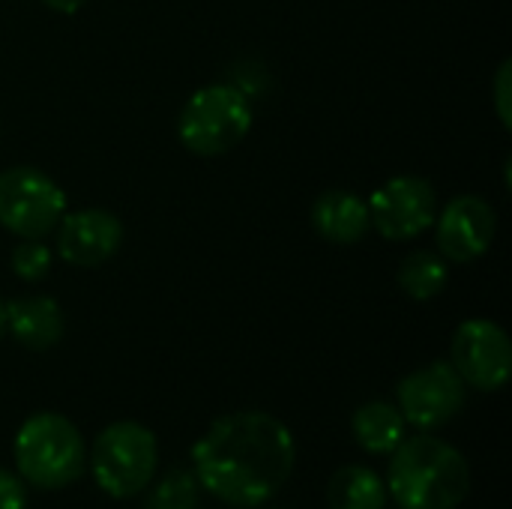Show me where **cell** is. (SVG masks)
<instances>
[{
  "label": "cell",
  "mask_w": 512,
  "mask_h": 509,
  "mask_svg": "<svg viewBox=\"0 0 512 509\" xmlns=\"http://www.w3.org/2000/svg\"><path fill=\"white\" fill-rule=\"evenodd\" d=\"M195 480L237 509L267 504L291 477L297 444L291 429L264 411H237L210 423L192 447Z\"/></svg>",
  "instance_id": "cell-1"
},
{
  "label": "cell",
  "mask_w": 512,
  "mask_h": 509,
  "mask_svg": "<svg viewBox=\"0 0 512 509\" xmlns=\"http://www.w3.org/2000/svg\"><path fill=\"white\" fill-rule=\"evenodd\" d=\"M387 495L399 509H456L471 495V465L429 432L402 438L390 453Z\"/></svg>",
  "instance_id": "cell-2"
},
{
  "label": "cell",
  "mask_w": 512,
  "mask_h": 509,
  "mask_svg": "<svg viewBox=\"0 0 512 509\" xmlns=\"http://www.w3.org/2000/svg\"><path fill=\"white\" fill-rule=\"evenodd\" d=\"M12 456L18 477L39 492L72 486L87 462L78 426L54 411H39L21 423V429L15 432Z\"/></svg>",
  "instance_id": "cell-3"
},
{
  "label": "cell",
  "mask_w": 512,
  "mask_h": 509,
  "mask_svg": "<svg viewBox=\"0 0 512 509\" xmlns=\"http://www.w3.org/2000/svg\"><path fill=\"white\" fill-rule=\"evenodd\" d=\"M156 465V435L135 420H117L105 426L90 447V474L114 501L141 495L153 483Z\"/></svg>",
  "instance_id": "cell-4"
},
{
  "label": "cell",
  "mask_w": 512,
  "mask_h": 509,
  "mask_svg": "<svg viewBox=\"0 0 512 509\" xmlns=\"http://www.w3.org/2000/svg\"><path fill=\"white\" fill-rule=\"evenodd\" d=\"M252 129V105L243 90L231 84H207L195 90L180 117L177 135L195 156H225Z\"/></svg>",
  "instance_id": "cell-5"
},
{
  "label": "cell",
  "mask_w": 512,
  "mask_h": 509,
  "mask_svg": "<svg viewBox=\"0 0 512 509\" xmlns=\"http://www.w3.org/2000/svg\"><path fill=\"white\" fill-rule=\"evenodd\" d=\"M66 213L63 189L39 168L15 165L0 171V228L18 240L48 237Z\"/></svg>",
  "instance_id": "cell-6"
},
{
  "label": "cell",
  "mask_w": 512,
  "mask_h": 509,
  "mask_svg": "<svg viewBox=\"0 0 512 509\" xmlns=\"http://www.w3.org/2000/svg\"><path fill=\"white\" fill-rule=\"evenodd\" d=\"M369 204V222L372 228L393 243L414 240L426 228L435 225L438 216V195L435 186L426 177L402 174L387 180L375 189Z\"/></svg>",
  "instance_id": "cell-7"
},
{
  "label": "cell",
  "mask_w": 512,
  "mask_h": 509,
  "mask_svg": "<svg viewBox=\"0 0 512 509\" xmlns=\"http://www.w3.org/2000/svg\"><path fill=\"white\" fill-rule=\"evenodd\" d=\"M450 366L459 372L465 387L495 393L510 381L512 345L507 330L486 318L459 324L450 345Z\"/></svg>",
  "instance_id": "cell-8"
},
{
  "label": "cell",
  "mask_w": 512,
  "mask_h": 509,
  "mask_svg": "<svg viewBox=\"0 0 512 509\" xmlns=\"http://www.w3.org/2000/svg\"><path fill=\"white\" fill-rule=\"evenodd\" d=\"M396 402L405 423L435 432L465 408V381L450 363H429L399 381Z\"/></svg>",
  "instance_id": "cell-9"
},
{
  "label": "cell",
  "mask_w": 512,
  "mask_h": 509,
  "mask_svg": "<svg viewBox=\"0 0 512 509\" xmlns=\"http://www.w3.org/2000/svg\"><path fill=\"white\" fill-rule=\"evenodd\" d=\"M435 225L438 249L453 264H468L486 255L498 231L495 210L480 195H456L441 216H435Z\"/></svg>",
  "instance_id": "cell-10"
},
{
  "label": "cell",
  "mask_w": 512,
  "mask_h": 509,
  "mask_svg": "<svg viewBox=\"0 0 512 509\" xmlns=\"http://www.w3.org/2000/svg\"><path fill=\"white\" fill-rule=\"evenodd\" d=\"M57 255L72 267H99L123 243V222L111 210L87 207L63 213L57 222Z\"/></svg>",
  "instance_id": "cell-11"
},
{
  "label": "cell",
  "mask_w": 512,
  "mask_h": 509,
  "mask_svg": "<svg viewBox=\"0 0 512 509\" xmlns=\"http://www.w3.org/2000/svg\"><path fill=\"white\" fill-rule=\"evenodd\" d=\"M312 228L321 240L333 246H354L372 228L369 204L348 189H330L312 204Z\"/></svg>",
  "instance_id": "cell-12"
},
{
  "label": "cell",
  "mask_w": 512,
  "mask_h": 509,
  "mask_svg": "<svg viewBox=\"0 0 512 509\" xmlns=\"http://www.w3.org/2000/svg\"><path fill=\"white\" fill-rule=\"evenodd\" d=\"M6 330L27 351H48L63 339V309L51 297H18L3 303Z\"/></svg>",
  "instance_id": "cell-13"
},
{
  "label": "cell",
  "mask_w": 512,
  "mask_h": 509,
  "mask_svg": "<svg viewBox=\"0 0 512 509\" xmlns=\"http://www.w3.org/2000/svg\"><path fill=\"white\" fill-rule=\"evenodd\" d=\"M405 417L393 402H366L351 417V432L357 444L372 456H390L405 438Z\"/></svg>",
  "instance_id": "cell-14"
},
{
  "label": "cell",
  "mask_w": 512,
  "mask_h": 509,
  "mask_svg": "<svg viewBox=\"0 0 512 509\" xmlns=\"http://www.w3.org/2000/svg\"><path fill=\"white\" fill-rule=\"evenodd\" d=\"M387 483L366 465L339 468L327 483L330 509H387Z\"/></svg>",
  "instance_id": "cell-15"
},
{
  "label": "cell",
  "mask_w": 512,
  "mask_h": 509,
  "mask_svg": "<svg viewBox=\"0 0 512 509\" xmlns=\"http://www.w3.org/2000/svg\"><path fill=\"white\" fill-rule=\"evenodd\" d=\"M447 279H450V267H447V258L441 252H411L399 273H396V282L399 288L411 297V300H432L438 297L444 288H447Z\"/></svg>",
  "instance_id": "cell-16"
},
{
  "label": "cell",
  "mask_w": 512,
  "mask_h": 509,
  "mask_svg": "<svg viewBox=\"0 0 512 509\" xmlns=\"http://www.w3.org/2000/svg\"><path fill=\"white\" fill-rule=\"evenodd\" d=\"M144 509H198V480L189 471H168L150 492Z\"/></svg>",
  "instance_id": "cell-17"
},
{
  "label": "cell",
  "mask_w": 512,
  "mask_h": 509,
  "mask_svg": "<svg viewBox=\"0 0 512 509\" xmlns=\"http://www.w3.org/2000/svg\"><path fill=\"white\" fill-rule=\"evenodd\" d=\"M51 261H54V252L42 240H21L9 255V267L21 282L45 279L51 270Z\"/></svg>",
  "instance_id": "cell-18"
},
{
  "label": "cell",
  "mask_w": 512,
  "mask_h": 509,
  "mask_svg": "<svg viewBox=\"0 0 512 509\" xmlns=\"http://www.w3.org/2000/svg\"><path fill=\"white\" fill-rule=\"evenodd\" d=\"M495 111L504 123V129L512 126V63L504 60L495 75Z\"/></svg>",
  "instance_id": "cell-19"
},
{
  "label": "cell",
  "mask_w": 512,
  "mask_h": 509,
  "mask_svg": "<svg viewBox=\"0 0 512 509\" xmlns=\"http://www.w3.org/2000/svg\"><path fill=\"white\" fill-rule=\"evenodd\" d=\"M0 509H27V483L0 468Z\"/></svg>",
  "instance_id": "cell-20"
},
{
  "label": "cell",
  "mask_w": 512,
  "mask_h": 509,
  "mask_svg": "<svg viewBox=\"0 0 512 509\" xmlns=\"http://www.w3.org/2000/svg\"><path fill=\"white\" fill-rule=\"evenodd\" d=\"M48 9H54V12H60V15H75L87 0H42Z\"/></svg>",
  "instance_id": "cell-21"
},
{
  "label": "cell",
  "mask_w": 512,
  "mask_h": 509,
  "mask_svg": "<svg viewBox=\"0 0 512 509\" xmlns=\"http://www.w3.org/2000/svg\"><path fill=\"white\" fill-rule=\"evenodd\" d=\"M6 333V312H3V300H0V339Z\"/></svg>",
  "instance_id": "cell-22"
}]
</instances>
